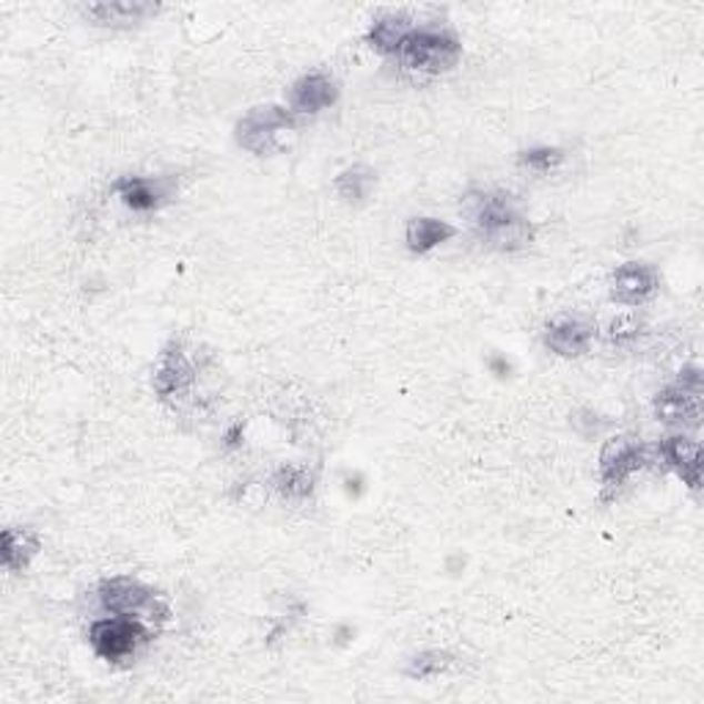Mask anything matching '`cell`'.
Wrapping results in <instances>:
<instances>
[{
    "label": "cell",
    "instance_id": "cell-1",
    "mask_svg": "<svg viewBox=\"0 0 704 704\" xmlns=\"http://www.w3.org/2000/svg\"><path fill=\"white\" fill-rule=\"evenodd\" d=\"M463 215L471 227L487 240L490 245L515 251L531 240V223L521 215L510 195L487 193V190H471L463 199Z\"/></svg>",
    "mask_w": 704,
    "mask_h": 704
},
{
    "label": "cell",
    "instance_id": "cell-2",
    "mask_svg": "<svg viewBox=\"0 0 704 704\" xmlns=\"http://www.w3.org/2000/svg\"><path fill=\"white\" fill-rule=\"evenodd\" d=\"M100 600L105 605V611L117 616H127V620H147V622H165L169 620V605L160 597L158 592H152L149 586H143L141 581L132 579H111L100 586Z\"/></svg>",
    "mask_w": 704,
    "mask_h": 704
},
{
    "label": "cell",
    "instance_id": "cell-3",
    "mask_svg": "<svg viewBox=\"0 0 704 704\" xmlns=\"http://www.w3.org/2000/svg\"><path fill=\"white\" fill-rule=\"evenodd\" d=\"M400 59L413 72H449L460 61V42L449 31H413L402 42Z\"/></svg>",
    "mask_w": 704,
    "mask_h": 704
},
{
    "label": "cell",
    "instance_id": "cell-4",
    "mask_svg": "<svg viewBox=\"0 0 704 704\" xmlns=\"http://www.w3.org/2000/svg\"><path fill=\"white\" fill-rule=\"evenodd\" d=\"M294 119L292 113H286L279 105H262L248 111L245 117L237 121V143L248 152L259 154H273L281 147V135L286 130H292Z\"/></svg>",
    "mask_w": 704,
    "mask_h": 704
},
{
    "label": "cell",
    "instance_id": "cell-5",
    "mask_svg": "<svg viewBox=\"0 0 704 704\" xmlns=\"http://www.w3.org/2000/svg\"><path fill=\"white\" fill-rule=\"evenodd\" d=\"M650 463V446L636 438H614L603 446L600 454V479L609 490L625 484L633 473L642 471Z\"/></svg>",
    "mask_w": 704,
    "mask_h": 704
},
{
    "label": "cell",
    "instance_id": "cell-6",
    "mask_svg": "<svg viewBox=\"0 0 704 704\" xmlns=\"http://www.w3.org/2000/svg\"><path fill=\"white\" fill-rule=\"evenodd\" d=\"M149 633L143 631V625L138 620H127V616H119V620H100L91 625L89 642L94 646V652L105 661H121V657L132 655L135 646L141 642H147Z\"/></svg>",
    "mask_w": 704,
    "mask_h": 704
},
{
    "label": "cell",
    "instance_id": "cell-7",
    "mask_svg": "<svg viewBox=\"0 0 704 704\" xmlns=\"http://www.w3.org/2000/svg\"><path fill=\"white\" fill-rule=\"evenodd\" d=\"M657 284L661 279L655 268L644 262H627L611 279V298L622 305H638L657 292Z\"/></svg>",
    "mask_w": 704,
    "mask_h": 704
},
{
    "label": "cell",
    "instance_id": "cell-8",
    "mask_svg": "<svg viewBox=\"0 0 704 704\" xmlns=\"http://www.w3.org/2000/svg\"><path fill=\"white\" fill-rule=\"evenodd\" d=\"M594 328L589 322L579 320V316H556L553 322H547L545 328V344L556 355L564 358H579L592 348Z\"/></svg>",
    "mask_w": 704,
    "mask_h": 704
},
{
    "label": "cell",
    "instance_id": "cell-9",
    "mask_svg": "<svg viewBox=\"0 0 704 704\" xmlns=\"http://www.w3.org/2000/svg\"><path fill=\"white\" fill-rule=\"evenodd\" d=\"M339 100L336 80L328 74H305L290 89V108L294 113H320Z\"/></svg>",
    "mask_w": 704,
    "mask_h": 704
},
{
    "label": "cell",
    "instance_id": "cell-10",
    "mask_svg": "<svg viewBox=\"0 0 704 704\" xmlns=\"http://www.w3.org/2000/svg\"><path fill=\"white\" fill-rule=\"evenodd\" d=\"M193 380L195 372L182 350L169 348L160 355L158 369H154V391H158V396H163V400L184 396L190 391V385H193Z\"/></svg>",
    "mask_w": 704,
    "mask_h": 704
},
{
    "label": "cell",
    "instance_id": "cell-11",
    "mask_svg": "<svg viewBox=\"0 0 704 704\" xmlns=\"http://www.w3.org/2000/svg\"><path fill=\"white\" fill-rule=\"evenodd\" d=\"M655 413L663 424L696 426L702 419V400L700 394L685 391L683 385H672L655 396Z\"/></svg>",
    "mask_w": 704,
    "mask_h": 704
},
{
    "label": "cell",
    "instance_id": "cell-12",
    "mask_svg": "<svg viewBox=\"0 0 704 704\" xmlns=\"http://www.w3.org/2000/svg\"><path fill=\"white\" fill-rule=\"evenodd\" d=\"M158 6L147 3V0H111V3H89L83 14L94 20V26L108 28H130L152 17Z\"/></svg>",
    "mask_w": 704,
    "mask_h": 704
},
{
    "label": "cell",
    "instance_id": "cell-13",
    "mask_svg": "<svg viewBox=\"0 0 704 704\" xmlns=\"http://www.w3.org/2000/svg\"><path fill=\"white\" fill-rule=\"evenodd\" d=\"M661 457L666 460L668 469H674L683 476L688 487H700L702 484V446L694 438L674 435L661 443Z\"/></svg>",
    "mask_w": 704,
    "mask_h": 704
},
{
    "label": "cell",
    "instance_id": "cell-14",
    "mask_svg": "<svg viewBox=\"0 0 704 704\" xmlns=\"http://www.w3.org/2000/svg\"><path fill=\"white\" fill-rule=\"evenodd\" d=\"M117 193L121 195V201L135 212H152L158 210L165 199H169L163 182H160V179H149V177L119 179Z\"/></svg>",
    "mask_w": 704,
    "mask_h": 704
},
{
    "label": "cell",
    "instance_id": "cell-15",
    "mask_svg": "<svg viewBox=\"0 0 704 704\" xmlns=\"http://www.w3.org/2000/svg\"><path fill=\"white\" fill-rule=\"evenodd\" d=\"M39 551V536L31 529H6L3 540H0V559H3V567L17 573V570H26L28 562L37 556Z\"/></svg>",
    "mask_w": 704,
    "mask_h": 704
},
{
    "label": "cell",
    "instance_id": "cell-16",
    "mask_svg": "<svg viewBox=\"0 0 704 704\" xmlns=\"http://www.w3.org/2000/svg\"><path fill=\"white\" fill-rule=\"evenodd\" d=\"M457 234L454 232V227H449L446 221H438V218H413L411 223H408V248H411L413 253H426L432 251V248H438L441 242L452 240V237Z\"/></svg>",
    "mask_w": 704,
    "mask_h": 704
},
{
    "label": "cell",
    "instance_id": "cell-17",
    "mask_svg": "<svg viewBox=\"0 0 704 704\" xmlns=\"http://www.w3.org/2000/svg\"><path fill=\"white\" fill-rule=\"evenodd\" d=\"M413 33L411 17L405 14H389L383 20H378L369 31V42L372 48H378L380 53H400L402 42Z\"/></svg>",
    "mask_w": 704,
    "mask_h": 704
},
{
    "label": "cell",
    "instance_id": "cell-18",
    "mask_svg": "<svg viewBox=\"0 0 704 704\" xmlns=\"http://www.w3.org/2000/svg\"><path fill=\"white\" fill-rule=\"evenodd\" d=\"M374 182H378V177H374V171L369 165H352V169L339 174L336 190L342 199L361 204V201H366L372 195Z\"/></svg>",
    "mask_w": 704,
    "mask_h": 704
},
{
    "label": "cell",
    "instance_id": "cell-19",
    "mask_svg": "<svg viewBox=\"0 0 704 704\" xmlns=\"http://www.w3.org/2000/svg\"><path fill=\"white\" fill-rule=\"evenodd\" d=\"M275 490L286 499H305L314 490V473L303 465H284L273 479Z\"/></svg>",
    "mask_w": 704,
    "mask_h": 704
},
{
    "label": "cell",
    "instance_id": "cell-20",
    "mask_svg": "<svg viewBox=\"0 0 704 704\" xmlns=\"http://www.w3.org/2000/svg\"><path fill=\"white\" fill-rule=\"evenodd\" d=\"M449 666H452V655H449V652H441V650L421 652V655H415L413 661L408 663V677L430 680L446 672Z\"/></svg>",
    "mask_w": 704,
    "mask_h": 704
},
{
    "label": "cell",
    "instance_id": "cell-21",
    "mask_svg": "<svg viewBox=\"0 0 704 704\" xmlns=\"http://www.w3.org/2000/svg\"><path fill=\"white\" fill-rule=\"evenodd\" d=\"M562 160L564 152L556 147H534L521 154V163L526 165V169L536 171V174H547V171H553L556 165H562Z\"/></svg>",
    "mask_w": 704,
    "mask_h": 704
},
{
    "label": "cell",
    "instance_id": "cell-22",
    "mask_svg": "<svg viewBox=\"0 0 704 704\" xmlns=\"http://www.w3.org/2000/svg\"><path fill=\"white\" fill-rule=\"evenodd\" d=\"M642 333V320L636 314H620L614 320H609L605 325V339L611 344H627Z\"/></svg>",
    "mask_w": 704,
    "mask_h": 704
}]
</instances>
